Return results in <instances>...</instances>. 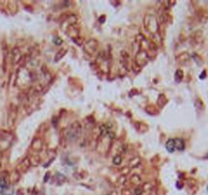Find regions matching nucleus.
Here are the masks:
<instances>
[{
  "label": "nucleus",
  "instance_id": "ddd939ff",
  "mask_svg": "<svg viewBox=\"0 0 208 195\" xmlns=\"http://www.w3.org/2000/svg\"><path fill=\"white\" fill-rule=\"evenodd\" d=\"M188 60H189V57H188V54H186V53L181 54L180 56L177 57V61H178V62H181V63L187 62Z\"/></svg>",
  "mask_w": 208,
  "mask_h": 195
},
{
  "label": "nucleus",
  "instance_id": "2eb2a0df",
  "mask_svg": "<svg viewBox=\"0 0 208 195\" xmlns=\"http://www.w3.org/2000/svg\"><path fill=\"white\" fill-rule=\"evenodd\" d=\"M7 186H8V184H7L6 179H5L4 177L0 176V188H1V189H6Z\"/></svg>",
  "mask_w": 208,
  "mask_h": 195
},
{
  "label": "nucleus",
  "instance_id": "20e7f679",
  "mask_svg": "<svg viewBox=\"0 0 208 195\" xmlns=\"http://www.w3.org/2000/svg\"><path fill=\"white\" fill-rule=\"evenodd\" d=\"M30 158H25L19 165H17V168H16V171L19 173H25L26 172L28 169L30 168Z\"/></svg>",
  "mask_w": 208,
  "mask_h": 195
},
{
  "label": "nucleus",
  "instance_id": "f3484780",
  "mask_svg": "<svg viewBox=\"0 0 208 195\" xmlns=\"http://www.w3.org/2000/svg\"><path fill=\"white\" fill-rule=\"evenodd\" d=\"M131 182L133 184H139L141 182V178L140 176H138V175H134V176H132L131 178Z\"/></svg>",
  "mask_w": 208,
  "mask_h": 195
},
{
  "label": "nucleus",
  "instance_id": "f8f14e48",
  "mask_svg": "<svg viewBox=\"0 0 208 195\" xmlns=\"http://www.w3.org/2000/svg\"><path fill=\"white\" fill-rule=\"evenodd\" d=\"M66 52H67V50L66 49H61V50H59V51L56 53V55H55V59H54V61L55 62H57V61H59L61 58H62L63 56L66 54Z\"/></svg>",
  "mask_w": 208,
  "mask_h": 195
},
{
  "label": "nucleus",
  "instance_id": "39448f33",
  "mask_svg": "<svg viewBox=\"0 0 208 195\" xmlns=\"http://www.w3.org/2000/svg\"><path fill=\"white\" fill-rule=\"evenodd\" d=\"M16 114H17V108L13 105H11L9 108V111H8V116H7V122H8L9 126H12L15 122Z\"/></svg>",
  "mask_w": 208,
  "mask_h": 195
},
{
  "label": "nucleus",
  "instance_id": "6e6552de",
  "mask_svg": "<svg viewBox=\"0 0 208 195\" xmlns=\"http://www.w3.org/2000/svg\"><path fill=\"white\" fill-rule=\"evenodd\" d=\"M30 147H32V151H40L42 149H43V140H42L40 137L34 138L32 141V144H30Z\"/></svg>",
  "mask_w": 208,
  "mask_h": 195
},
{
  "label": "nucleus",
  "instance_id": "7ed1b4c3",
  "mask_svg": "<svg viewBox=\"0 0 208 195\" xmlns=\"http://www.w3.org/2000/svg\"><path fill=\"white\" fill-rule=\"evenodd\" d=\"M148 60H149V56H148L147 52H146L145 50H143V49L139 50V51L136 53V55H135V62H136L140 67H142V66L147 64Z\"/></svg>",
  "mask_w": 208,
  "mask_h": 195
},
{
  "label": "nucleus",
  "instance_id": "a211bd4d",
  "mask_svg": "<svg viewBox=\"0 0 208 195\" xmlns=\"http://www.w3.org/2000/svg\"><path fill=\"white\" fill-rule=\"evenodd\" d=\"M182 78H183V71L181 69L177 70V72H176V80L177 81H181V80H182Z\"/></svg>",
  "mask_w": 208,
  "mask_h": 195
},
{
  "label": "nucleus",
  "instance_id": "dca6fc26",
  "mask_svg": "<svg viewBox=\"0 0 208 195\" xmlns=\"http://www.w3.org/2000/svg\"><path fill=\"white\" fill-rule=\"evenodd\" d=\"M19 172H17V171H13V172L11 173V175H10V179H11L12 182H16L17 180H19Z\"/></svg>",
  "mask_w": 208,
  "mask_h": 195
},
{
  "label": "nucleus",
  "instance_id": "1a4fd4ad",
  "mask_svg": "<svg viewBox=\"0 0 208 195\" xmlns=\"http://www.w3.org/2000/svg\"><path fill=\"white\" fill-rule=\"evenodd\" d=\"M166 149L169 153H174L176 151V145H175V139H169L166 143Z\"/></svg>",
  "mask_w": 208,
  "mask_h": 195
},
{
  "label": "nucleus",
  "instance_id": "412c9836",
  "mask_svg": "<svg viewBox=\"0 0 208 195\" xmlns=\"http://www.w3.org/2000/svg\"><path fill=\"white\" fill-rule=\"evenodd\" d=\"M54 43H55L56 45H61L62 44V40H61V38H59V37H55L54 38Z\"/></svg>",
  "mask_w": 208,
  "mask_h": 195
},
{
  "label": "nucleus",
  "instance_id": "aec40b11",
  "mask_svg": "<svg viewBox=\"0 0 208 195\" xmlns=\"http://www.w3.org/2000/svg\"><path fill=\"white\" fill-rule=\"evenodd\" d=\"M127 182V179H126V175H123V176H121L120 178H119L118 180V183L120 184V185H124L125 183Z\"/></svg>",
  "mask_w": 208,
  "mask_h": 195
},
{
  "label": "nucleus",
  "instance_id": "4be33fe9",
  "mask_svg": "<svg viewBox=\"0 0 208 195\" xmlns=\"http://www.w3.org/2000/svg\"><path fill=\"white\" fill-rule=\"evenodd\" d=\"M142 192H143V190H142V187H136V189H135V194H136V195H141V194H142Z\"/></svg>",
  "mask_w": 208,
  "mask_h": 195
},
{
  "label": "nucleus",
  "instance_id": "9d476101",
  "mask_svg": "<svg viewBox=\"0 0 208 195\" xmlns=\"http://www.w3.org/2000/svg\"><path fill=\"white\" fill-rule=\"evenodd\" d=\"M175 145H176V149H178V151H184L185 141L182 138H177V139H175Z\"/></svg>",
  "mask_w": 208,
  "mask_h": 195
},
{
  "label": "nucleus",
  "instance_id": "9b49d317",
  "mask_svg": "<svg viewBox=\"0 0 208 195\" xmlns=\"http://www.w3.org/2000/svg\"><path fill=\"white\" fill-rule=\"evenodd\" d=\"M140 162H141L140 158H139V157H136V158L132 159V160L130 161L129 168H136V167H138V166L140 165Z\"/></svg>",
  "mask_w": 208,
  "mask_h": 195
},
{
  "label": "nucleus",
  "instance_id": "0eeeda50",
  "mask_svg": "<svg viewBox=\"0 0 208 195\" xmlns=\"http://www.w3.org/2000/svg\"><path fill=\"white\" fill-rule=\"evenodd\" d=\"M23 59V54L19 48H13L11 50V61L13 64H17Z\"/></svg>",
  "mask_w": 208,
  "mask_h": 195
},
{
  "label": "nucleus",
  "instance_id": "423d86ee",
  "mask_svg": "<svg viewBox=\"0 0 208 195\" xmlns=\"http://www.w3.org/2000/svg\"><path fill=\"white\" fill-rule=\"evenodd\" d=\"M85 51H87L88 54L93 55L97 50V40H89L85 43Z\"/></svg>",
  "mask_w": 208,
  "mask_h": 195
},
{
  "label": "nucleus",
  "instance_id": "f257e3e1",
  "mask_svg": "<svg viewBox=\"0 0 208 195\" xmlns=\"http://www.w3.org/2000/svg\"><path fill=\"white\" fill-rule=\"evenodd\" d=\"M80 133H81V125L79 122L75 121L72 124H70L69 127L64 131V137L65 139H67L68 141L73 142L78 139V137L80 136Z\"/></svg>",
  "mask_w": 208,
  "mask_h": 195
},
{
  "label": "nucleus",
  "instance_id": "f03ea898",
  "mask_svg": "<svg viewBox=\"0 0 208 195\" xmlns=\"http://www.w3.org/2000/svg\"><path fill=\"white\" fill-rule=\"evenodd\" d=\"M143 23H144V27L146 28V30L149 31L150 32H152V35L158 32L160 25L157 23V19H155V16L150 15V14L146 15L143 19Z\"/></svg>",
  "mask_w": 208,
  "mask_h": 195
},
{
  "label": "nucleus",
  "instance_id": "6ab92c4d",
  "mask_svg": "<svg viewBox=\"0 0 208 195\" xmlns=\"http://www.w3.org/2000/svg\"><path fill=\"white\" fill-rule=\"evenodd\" d=\"M141 68L142 67H140L136 62H133V64H132V69H133V71L136 72V73H138V72L141 70Z\"/></svg>",
  "mask_w": 208,
  "mask_h": 195
},
{
  "label": "nucleus",
  "instance_id": "4468645a",
  "mask_svg": "<svg viewBox=\"0 0 208 195\" xmlns=\"http://www.w3.org/2000/svg\"><path fill=\"white\" fill-rule=\"evenodd\" d=\"M121 162H122V157L120 155H117L113 158V164L115 166H120Z\"/></svg>",
  "mask_w": 208,
  "mask_h": 195
}]
</instances>
